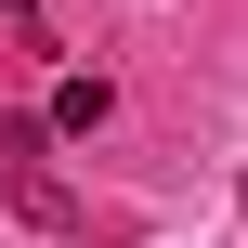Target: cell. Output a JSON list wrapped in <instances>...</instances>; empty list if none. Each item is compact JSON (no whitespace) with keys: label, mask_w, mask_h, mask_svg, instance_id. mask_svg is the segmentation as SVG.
Returning a JSON list of instances; mask_svg holds the SVG:
<instances>
[{"label":"cell","mask_w":248,"mask_h":248,"mask_svg":"<svg viewBox=\"0 0 248 248\" xmlns=\"http://www.w3.org/2000/svg\"><path fill=\"white\" fill-rule=\"evenodd\" d=\"M105 118H118L105 78H52V118H39V131H105Z\"/></svg>","instance_id":"1"},{"label":"cell","mask_w":248,"mask_h":248,"mask_svg":"<svg viewBox=\"0 0 248 248\" xmlns=\"http://www.w3.org/2000/svg\"><path fill=\"white\" fill-rule=\"evenodd\" d=\"M235 196H248V183H235Z\"/></svg>","instance_id":"2"}]
</instances>
